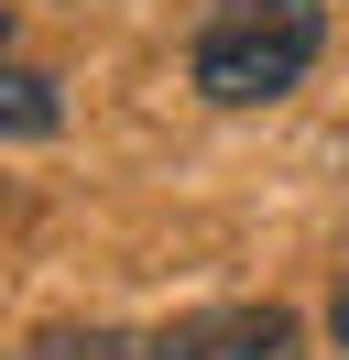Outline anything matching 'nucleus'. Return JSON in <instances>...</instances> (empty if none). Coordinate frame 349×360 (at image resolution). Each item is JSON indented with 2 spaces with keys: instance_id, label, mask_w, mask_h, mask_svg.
Instances as JSON below:
<instances>
[{
  "instance_id": "f257e3e1",
  "label": "nucleus",
  "mask_w": 349,
  "mask_h": 360,
  "mask_svg": "<svg viewBox=\"0 0 349 360\" xmlns=\"http://www.w3.org/2000/svg\"><path fill=\"white\" fill-rule=\"evenodd\" d=\"M327 44V0H218L208 33H196V88L218 110H251V98H284Z\"/></svg>"
},
{
  "instance_id": "f03ea898",
  "label": "nucleus",
  "mask_w": 349,
  "mask_h": 360,
  "mask_svg": "<svg viewBox=\"0 0 349 360\" xmlns=\"http://www.w3.org/2000/svg\"><path fill=\"white\" fill-rule=\"evenodd\" d=\"M55 360H305V328L284 306H218L164 338H55Z\"/></svg>"
},
{
  "instance_id": "7ed1b4c3",
  "label": "nucleus",
  "mask_w": 349,
  "mask_h": 360,
  "mask_svg": "<svg viewBox=\"0 0 349 360\" xmlns=\"http://www.w3.org/2000/svg\"><path fill=\"white\" fill-rule=\"evenodd\" d=\"M55 120H65L55 77H44V66H22V55H0V142H44Z\"/></svg>"
},
{
  "instance_id": "20e7f679",
  "label": "nucleus",
  "mask_w": 349,
  "mask_h": 360,
  "mask_svg": "<svg viewBox=\"0 0 349 360\" xmlns=\"http://www.w3.org/2000/svg\"><path fill=\"white\" fill-rule=\"evenodd\" d=\"M338 338H349V284H338Z\"/></svg>"
},
{
  "instance_id": "39448f33",
  "label": "nucleus",
  "mask_w": 349,
  "mask_h": 360,
  "mask_svg": "<svg viewBox=\"0 0 349 360\" xmlns=\"http://www.w3.org/2000/svg\"><path fill=\"white\" fill-rule=\"evenodd\" d=\"M0 55H11V11H0Z\"/></svg>"
}]
</instances>
